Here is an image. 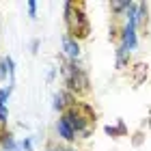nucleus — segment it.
<instances>
[{
	"mask_svg": "<svg viewBox=\"0 0 151 151\" xmlns=\"http://www.w3.org/2000/svg\"><path fill=\"white\" fill-rule=\"evenodd\" d=\"M65 22H67L71 39H86L88 32H91L88 17L84 13V4L82 2H67L65 4Z\"/></svg>",
	"mask_w": 151,
	"mask_h": 151,
	"instance_id": "1",
	"label": "nucleus"
},
{
	"mask_svg": "<svg viewBox=\"0 0 151 151\" xmlns=\"http://www.w3.org/2000/svg\"><path fill=\"white\" fill-rule=\"evenodd\" d=\"M63 76H65V84L67 91L78 95V93H88V76L82 67L76 63V60H67L63 67Z\"/></svg>",
	"mask_w": 151,
	"mask_h": 151,
	"instance_id": "2",
	"label": "nucleus"
},
{
	"mask_svg": "<svg viewBox=\"0 0 151 151\" xmlns=\"http://www.w3.org/2000/svg\"><path fill=\"white\" fill-rule=\"evenodd\" d=\"M56 129H58V134L63 136L65 140H69V142H71V140H76V132L71 129V125H69V123H67V121L63 119V116L58 119V123H56Z\"/></svg>",
	"mask_w": 151,
	"mask_h": 151,
	"instance_id": "3",
	"label": "nucleus"
},
{
	"mask_svg": "<svg viewBox=\"0 0 151 151\" xmlns=\"http://www.w3.org/2000/svg\"><path fill=\"white\" fill-rule=\"evenodd\" d=\"M63 47H65V52L69 54V60H76V58H78L80 47H78V41H76V39L65 37V39H63Z\"/></svg>",
	"mask_w": 151,
	"mask_h": 151,
	"instance_id": "4",
	"label": "nucleus"
},
{
	"mask_svg": "<svg viewBox=\"0 0 151 151\" xmlns=\"http://www.w3.org/2000/svg\"><path fill=\"white\" fill-rule=\"evenodd\" d=\"M134 82L136 84H142V80L147 78V65L145 63H138V65H134Z\"/></svg>",
	"mask_w": 151,
	"mask_h": 151,
	"instance_id": "5",
	"label": "nucleus"
},
{
	"mask_svg": "<svg viewBox=\"0 0 151 151\" xmlns=\"http://www.w3.org/2000/svg\"><path fill=\"white\" fill-rule=\"evenodd\" d=\"M110 9L114 13H121L123 9H129V2H110Z\"/></svg>",
	"mask_w": 151,
	"mask_h": 151,
	"instance_id": "6",
	"label": "nucleus"
},
{
	"mask_svg": "<svg viewBox=\"0 0 151 151\" xmlns=\"http://www.w3.org/2000/svg\"><path fill=\"white\" fill-rule=\"evenodd\" d=\"M6 97H9V91H0V108H4Z\"/></svg>",
	"mask_w": 151,
	"mask_h": 151,
	"instance_id": "7",
	"label": "nucleus"
},
{
	"mask_svg": "<svg viewBox=\"0 0 151 151\" xmlns=\"http://www.w3.org/2000/svg\"><path fill=\"white\" fill-rule=\"evenodd\" d=\"M28 11H30V15H35V11H37V2H28Z\"/></svg>",
	"mask_w": 151,
	"mask_h": 151,
	"instance_id": "8",
	"label": "nucleus"
},
{
	"mask_svg": "<svg viewBox=\"0 0 151 151\" xmlns=\"http://www.w3.org/2000/svg\"><path fill=\"white\" fill-rule=\"evenodd\" d=\"M4 60H2V63H0V78H4V76H6V69H4Z\"/></svg>",
	"mask_w": 151,
	"mask_h": 151,
	"instance_id": "9",
	"label": "nucleus"
}]
</instances>
